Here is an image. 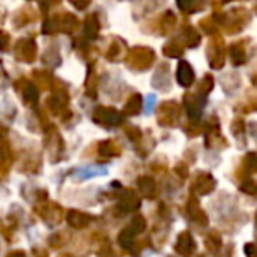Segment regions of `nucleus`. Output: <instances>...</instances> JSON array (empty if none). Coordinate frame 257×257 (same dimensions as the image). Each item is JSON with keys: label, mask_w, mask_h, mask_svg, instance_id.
Here are the masks:
<instances>
[{"label": "nucleus", "mask_w": 257, "mask_h": 257, "mask_svg": "<svg viewBox=\"0 0 257 257\" xmlns=\"http://www.w3.org/2000/svg\"><path fill=\"white\" fill-rule=\"evenodd\" d=\"M194 248H196V245H194L192 236H190L189 232H183L178 238V241H176V252L183 257H189L190 253L194 252Z\"/></svg>", "instance_id": "1"}, {"label": "nucleus", "mask_w": 257, "mask_h": 257, "mask_svg": "<svg viewBox=\"0 0 257 257\" xmlns=\"http://www.w3.org/2000/svg\"><path fill=\"white\" fill-rule=\"evenodd\" d=\"M69 222H71V225H74V227H83V225L86 224V218L83 217V215H79V213H71Z\"/></svg>", "instance_id": "2"}, {"label": "nucleus", "mask_w": 257, "mask_h": 257, "mask_svg": "<svg viewBox=\"0 0 257 257\" xmlns=\"http://www.w3.org/2000/svg\"><path fill=\"white\" fill-rule=\"evenodd\" d=\"M131 241H133V236H131V232H121L120 236V243L125 246V248H128V245H131Z\"/></svg>", "instance_id": "3"}, {"label": "nucleus", "mask_w": 257, "mask_h": 257, "mask_svg": "<svg viewBox=\"0 0 257 257\" xmlns=\"http://www.w3.org/2000/svg\"><path fill=\"white\" fill-rule=\"evenodd\" d=\"M133 229H134V232L143 231V229H145V222L141 220V218H136V220H134V224H133Z\"/></svg>", "instance_id": "4"}, {"label": "nucleus", "mask_w": 257, "mask_h": 257, "mask_svg": "<svg viewBox=\"0 0 257 257\" xmlns=\"http://www.w3.org/2000/svg\"><path fill=\"white\" fill-rule=\"evenodd\" d=\"M8 257H25V253L23 252H13V253H9Z\"/></svg>", "instance_id": "5"}]
</instances>
